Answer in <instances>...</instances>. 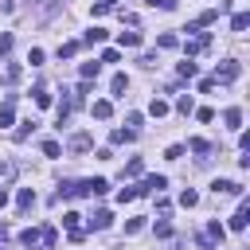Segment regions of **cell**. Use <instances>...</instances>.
Wrapping results in <instances>:
<instances>
[{
	"mask_svg": "<svg viewBox=\"0 0 250 250\" xmlns=\"http://www.w3.org/2000/svg\"><path fill=\"white\" fill-rule=\"evenodd\" d=\"M121 47H141V31H121Z\"/></svg>",
	"mask_w": 250,
	"mask_h": 250,
	"instance_id": "16",
	"label": "cell"
},
{
	"mask_svg": "<svg viewBox=\"0 0 250 250\" xmlns=\"http://www.w3.org/2000/svg\"><path fill=\"white\" fill-rule=\"evenodd\" d=\"M59 152H62L59 141H43V156H59Z\"/></svg>",
	"mask_w": 250,
	"mask_h": 250,
	"instance_id": "31",
	"label": "cell"
},
{
	"mask_svg": "<svg viewBox=\"0 0 250 250\" xmlns=\"http://www.w3.org/2000/svg\"><path fill=\"white\" fill-rule=\"evenodd\" d=\"M156 47H164V51H172V47H180V39H176V35H168V31H164V35H160V39H156Z\"/></svg>",
	"mask_w": 250,
	"mask_h": 250,
	"instance_id": "25",
	"label": "cell"
},
{
	"mask_svg": "<svg viewBox=\"0 0 250 250\" xmlns=\"http://www.w3.org/2000/svg\"><path fill=\"white\" fill-rule=\"evenodd\" d=\"M176 109H180V113H191V109H195V105H191V94H180V102H176Z\"/></svg>",
	"mask_w": 250,
	"mask_h": 250,
	"instance_id": "30",
	"label": "cell"
},
{
	"mask_svg": "<svg viewBox=\"0 0 250 250\" xmlns=\"http://www.w3.org/2000/svg\"><path fill=\"white\" fill-rule=\"evenodd\" d=\"M211 191H215V195H242V184H234V180H215Z\"/></svg>",
	"mask_w": 250,
	"mask_h": 250,
	"instance_id": "6",
	"label": "cell"
},
{
	"mask_svg": "<svg viewBox=\"0 0 250 250\" xmlns=\"http://www.w3.org/2000/svg\"><path fill=\"white\" fill-rule=\"evenodd\" d=\"M20 74H23V66H20V62H12V66L4 70V82H20Z\"/></svg>",
	"mask_w": 250,
	"mask_h": 250,
	"instance_id": "26",
	"label": "cell"
},
{
	"mask_svg": "<svg viewBox=\"0 0 250 250\" xmlns=\"http://www.w3.org/2000/svg\"><path fill=\"white\" fill-rule=\"evenodd\" d=\"M164 156H168V160H180V156H184V145H172V148H168Z\"/></svg>",
	"mask_w": 250,
	"mask_h": 250,
	"instance_id": "37",
	"label": "cell"
},
{
	"mask_svg": "<svg viewBox=\"0 0 250 250\" xmlns=\"http://www.w3.org/2000/svg\"><path fill=\"white\" fill-rule=\"evenodd\" d=\"M250 27V12H234V20H230V31H246Z\"/></svg>",
	"mask_w": 250,
	"mask_h": 250,
	"instance_id": "13",
	"label": "cell"
},
{
	"mask_svg": "<svg viewBox=\"0 0 250 250\" xmlns=\"http://www.w3.org/2000/svg\"><path fill=\"white\" fill-rule=\"evenodd\" d=\"M180 203H184V207H195V203H199V195H195L191 188H184V191H180Z\"/></svg>",
	"mask_w": 250,
	"mask_h": 250,
	"instance_id": "28",
	"label": "cell"
},
{
	"mask_svg": "<svg viewBox=\"0 0 250 250\" xmlns=\"http://www.w3.org/2000/svg\"><path fill=\"white\" fill-rule=\"evenodd\" d=\"M16 207H20V211H31V207H35V191H31V188H20V195H16Z\"/></svg>",
	"mask_w": 250,
	"mask_h": 250,
	"instance_id": "9",
	"label": "cell"
},
{
	"mask_svg": "<svg viewBox=\"0 0 250 250\" xmlns=\"http://www.w3.org/2000/svg\"><path fill=\"white\" fill-rule=\"evenodd\" d=\"M31 94H35V105H43V109L51 105V90H47V86H35Z\"/></svg>",
	"mask_w": 250,
	"mask_h": 250,
	"instance_id": "19",
	"label": "cell"
},
{
	"mask_svg": "<svg viewBox=\"0 0 250 250\" xmlns=\"http://www.w3.org/2000/svg\"><path fill=\"white\" fill-rule=\"evenodd\" d=\"M188 148H191V152H199V160H207V152H211V145H207L203 137H195V141H188Z\"/></svg>",
	"mask_w": 250,
	"mask_h": 250,
	"instance_id": "15",
	"label": "cell"
},
{
	"mask_svg": "<svg viewBox=\"0 0 250 250\" xmlns=\"http://www.w3.org/2000/svg\"><path fill=\"white\" fill-rule=\"evenodd\" d=\"M8 51H12V35L4 31V35H0V55H8Z\"/></svg>",
	"mask_w": 250,
	"mask_h": 250,
	"instance_id": "38",
	"label": "cell"
},
{
	"mask_svg": "<svg viewBox=\"0 0 250 250\" xmlns=\"http://www.w3.org/2000/svg\"><path fill=\"white\" fill-rule=\"evenodd\" d=\"M98 70H102V62L94 59V62H82V78L90 82V78H98Z\"/></svg>",
	"mask_w": 250,
	"mask_h": 250,
	"instance_id": "21",
	"label": "cell"
},
{
	"mask_svg": "<svg viewBox=\"0 0 250 250\" xmlns=\"http://www.w3.org/2000/svg\"><path fill=\"white\" fill-rule=\"evenodd\" d=\"M246 223H250V203L242 199V207L230 215V230H246Z\"/></svg>",
	"mask_w": 250,
	"mask_h": 250,
	"instance_id": "7",
	"label": "cell"
},
{
	"mask_svg": "<svg viewBox=\"0 0 250 250\" xmlns=\"http://www.w3.org/2000/svg\"><path fill=\"white\" fill-rule=\"evenodd\" d=\"M78 47H82L78 39H70V43H62V47H59V59H74V55H78Z\"/></svg>",
	"mask_w": 250,
	"mask_h": 250,
	"instance_id": "17",
	"label": "cell"
},
{
	"mask_svg": "<svg viewBox=\"0 0 250 250\" xmlns=\"http://www.w3.org/2000/svg\"><path fill=\"white\" fill-rule=\"evenodd\" d=\"M145 4H152V8H160V12H172V8H176V0H145Z\"/></svg>",
	"mask_w": 250,
	"mask_h": 250,
	"instance_id": "35",
	"label": "cell"
},
{
	"mask_svg": "<svg viewBox=\"0 0 250 250\" xmlns=\"http://www.w3.org/2000/svg\"><path fill=\"white\" fill-rule=\"evenodd\" d=\"M20 242H23L27 250H55V242H59V230H55V227H43V230L27 227V230H20Z\"/></svg>",
	"mask_w": 250,
	"mask_h": 250,
	"instance_id": "1",
	"label": "cell"
},
{
	"mask_svg": "<svg viewBox=\"0 0 250 250\" xmlns=\"http://www.w3.org/2000/svg\"><path fill=\"white\" fill-rule=\"evenodd\" d=\"M133 137H137L133 129H113V133H109V141H113V145H125V141H133Z\"/></svg>",
	"mask_w": 250,
	"mask_h": 250,
	"instance_id": "20",
	"label": "cell"
},
{
	"mask_svg": "<svg viewBox=\"0 0 250 250\" xmlns=\"http://www.w3.org/2000/svg\"><path fill=\"white\" fill-rule=\"evenodd\" d=\"M148 113H152V117H164V113H168V102H164V98H152Z\"/></svg>",
	"mask_w": 250,
	"mask_h": 250,
	"instance_id": "22",
	"label": "cell"
},
{
	"mask_svg": "<svg viewBox=\"0 0 250 250\" xmlns=\"http://www.w3.org/2000/svg\"><path fill=\"white\" fill-rule=\"evenodd\" d=\"M141 172H145V164H141V160H137V156H133V160H129V164H125V176H141Z\"/></svg>",
	"mask_w": 250,
	"mask_h": 250,
	"instance_id": "32",
	"label": "cell"
},
{
	"mask_svg": "<svg viewBox=\"0 0 250 250\" xmlns=\"http://www.w3.org/2000/svg\"><path fill=\"white\" fill-rule=\"evenodd\" d=\"M137 230H145V219H129L125 223V234H137Z\"/></svg>",
	"mask_w": 250,
	"mask_h": 250,
	"instance_id": "34",
	"label": "cell"
},
{
	"mask_svg": "<svg viewBox=\"0 0 250 250\" xmlns=\"http://www.w3.org/2000/svg\"><path fill=\"white\" fill-rule=\"evenodd\" d=\"M109 223H113V215H109V211H94V215H90V227H94V230H105Z\"/></svg>",
	"mask_w": 250,
	"mask_h": 250,
	"instance_id": "11",
	"label": "cell"
},
{
	"mask_svg": "<svg viewBox=\"0 0 250 250\" xmlns=\"http://www.w3.org/2000/svg\"><path fill=\"white\" fill-rule=\"evenodd\" d=\"M90 145H94V141H90V133H74V137H70V152H86Z\"/></svg>",
	"mask_w": 250,
	"mask_h": 250,
	"instance_id": "10",
	"label": "cell"
},
{
	"mask_svg": "<svg viewBox=\"0 0 250 250\" xmlns=\"http://www.w3.org/2000/svg\"><path fill=\"white\" fill-rule=\"evenodd\" d=\"M12 176H16V164L12 160H0V184H8Z\"/></svg>",
	"mask_w": 250,
	"mask_h": 250,
	"instance_id": "23",
	"label": "cell"
},
{
	"mask_svg": "<svg viewBox=\"0 0 250 250\" xmlns=\"http://www.w3.org/2000/svg\"><path fill=\"white\" fill-rule=\"evenodd\" d=\"M102 39H105V31H102V27H90V31L82 35V43H102Z\"/></svg>",
	"mask_w": 250,
	"mask_h": 250,
	"instance_id": "24",
	"label": "cell"
},
{
	"mask_svg": "<svg viewBox=\"0 0 250 250\" xmlns=\"http://www.w3.org/2000/svg\"><path fill=\"white\" fill-rule=\"evenodd\" d=\"M125 86H129V78H125V74H113V82H109L113 98H125Z\"/></svg>",
	"mask_w": 250,
	"mask_h": 250,
	"instance_id": "14",
	"label": "cell"
},
{
	"mask_svg": "<svg viewBox=\"0 0 250 250\" xmlns=\"http://www.w3.org/2000/svg\"><path fill=\"white\" fill-rule=\"evenodd\" d=\"M31 129H35V121H20V129H16V141H27V137H31Z\"/></svg>",
	"mask_w": 250,
	"mask_h": 250,
	"instance_id": "27",
	"label": "cell"
},
{
	"mask_svg": "<svg viewBox=\"0 0 250 250\" xmlns=\"http://www.w3.org/2000/svg\"><path fill=\"white\" fill-rule=\"evenodd\" d=\"M223 121H227V129H238V125H242V109H238V105H230V109L223 113Z\"/></svg>",
	"mask_w": 250,
	"mask_h": 250,
	"instance_id": "12",
	"label": "cell"
},
{
	"mask_svg": "<svg viewBox=\"0 0 250 250\" xmlns=\"http://www.w3.org/2000/svg\"><path fill=\"white\" fill-rule=\"evenodd\" d=\"M195 70H199V66H195L191 59H184V62L176 66V74H180V78H195Z\"/></svg>",
	"mask_w": 250,
	"mask_h": 250,
	"instance_id": "18",
	"label": "cell"
},
{
	"mask_svg": "<svg viewBox=\"0 0 250 250\" xmlns=\"http://www.w3.org/2000/svg\"><path fill=\"white\" fill-rule=\"evenodd\" d=\"M223 234H227L223 223H207V238H219V242H223Z\"/></svg>",
	"mask_w": 250,
	"mask_h": 250,
	"instance_id": "29",
	"label": "cell"
},
{
	"mask_svg": "<svg viewBox=\"0 0 250 250\" xmlns=\"http://www.w3.org/2000/svg\"><path fill=\"white\" fill-rule=\"evenodd\" d=\"M102 4H105V8H113V4H117V0H102Z\"/></svg>",
	"mask_w": 250,
	"mask_h": 250,
	"instance_id": "40",
	"label": "cell"
},
{
	"mask_svg": "<svg viewBox=\"0 0 250 250\" xmlns=\"http://www.w3.org/2000/svg\"><path fill=\"white\" fill-rule=\"evenodd\" d=\"M129 199H137V188H121L117 191V203H129Z\"/></svg>",
	"mask_w": 250,
	"mask_h": 250,
	"instance_id": "33",
	"label": "cell"
},
{
	"mask_svg": "<svg viewBox=\"0 0 250 250\" xmlns=\"http://www.w3.org/2000/svg\"><path fill=\"white\" fill-rule=\"evenodd\" d=\"M4 207H8V191L0 188V211H4Z\"/></svg>",
	"mask_w": 250,
	"mask_h": 250,
	"instance_id": "39",
	"label": "cell"
},
{
	"mask_svg": "<svg viewBox=\"0 0 250 250\" xmlns=\"http://www.w3.org/2000/svg\"><path fill=\"white\" fill-rule=\"evenodd\" d=\"M94 117H98V121H109V117H113V102L98 98V102H94Z\"/></svg>",
	"mask_w": 250,
	"mask_h": 250,
	"instance_id": "8",
	"label": "cell"
},
{
	"mask_svg": "<svg viewBox=\"0 0 250 250\" xmlns=\"http://www.w3.org/2000/svg\"><path fill=\"white\" fill-rule=\"evenodd\" d=\"M207 47H211V35H207V31H199L195 39H188V43H184V55L191 59V55H199V51H207Z\"/></svg>",
	"mask_w": 250,
	"mask_h": 250,
	"instance_id": "3",
	"label": "cell"
},
{
	"mask_svg": "<svg viewBox=\"0 0 250 250\" xmlns=\"http://www.w3.org/2000/svg\"><path fill=\"white\" fill-rule=\"evenodd\" d=\"M27 62H31V66H39V62H43V51H39V47H31V55H27Z\"/></svg>",
	"mask_w": 250,
	"mask_h": 250,
	"instance_id": "36",
	"label": "cell"
},
{
	"mask_svg": "<svg viewBox=\"0 0 250 250\" xmlns=\"http://www.w3.org/2000/svg\"><path fill=\"white\" fill-rule=\"evenodd\" d=\"M78 219H82V215H78V211H66V215H62V227H66V230H70V238H74V242H82V234H86V230H82V227H78Z\"/></svg>",
	"mask_w": 250,
	"mask_h": 250,
	"instance_id": "5",
	"label": "cell"
},
{
	"mask_svg": "<svg viewBox=\"0 0 250 250\" xmlns=\"http://www.w3.org/2000/svg\"><path fill=\"white\" fill-rule=\"evenodd\" d=\"M238 70H242V66H238L234 59H227L223 66H215V74H211V82H234V78H238Z\"/></svg>",
	"mask_w": 250,
	"mask_h": 250,
	"instance_id": "2",
	"label": "cell"
},
{
	"mask_svg": "<svg viewBox=\"0 0 250 250\" xmlns=\"http://www.w3.org/2000/svg\"><path fill=\"white\" fill-rule=\"evenodd\" d=\"M168 188V180L164 176H145L141 180V188H137V195H152V191H164Z\"/></svg>",
	"mask_w": 250,
	"mask_h": 250,
	"instance_id": "4",
	"label": "cell"
}]
</instances>
